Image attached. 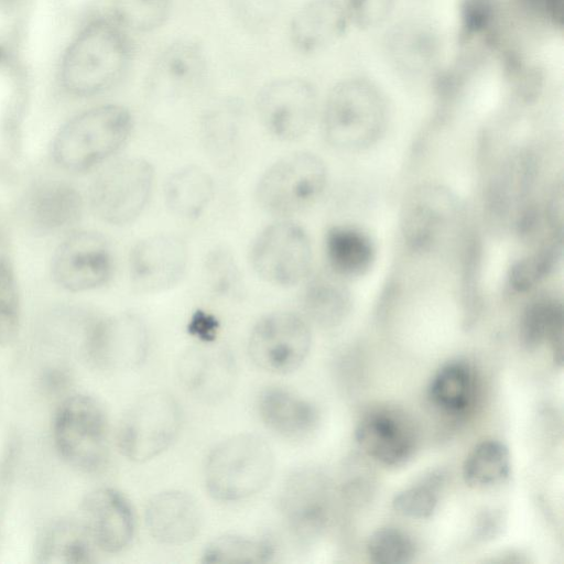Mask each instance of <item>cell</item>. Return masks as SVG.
<instances>
[{
  "mask_svg": "<svg viewBox=\"0 0 564 564\" xmlns=\"http://www.w3.org/2000/svg\"><path fill=\"white\" fill-rule=\"evenodd\" d=\"M562 250V234H555L540 241L536 249L513 263L509 283L518 292L534 289L552 271Z\"/></svg>",
  "mask_w": 564,
  "mask_h": 564,
  "instance_id": "obj_35",
  "label": "cell"
},
{
  "mask_svg": "<svg viewBox=\"0 0 564 564\" xmlns=\"http://www.w3.org/2000/svg\"><path fill=\"white\" fill-rule=\"evenodd\" d=\"M355 440L371 458L386 466L406 463L416 447V432L410 417L391 408L370 410L355 429Z\"/></svg>",
  "mask_w": 564,
  "mask_h": 564,
  "instance_id": "obj_18",
  "label": "cell"
},
{
  "mask_svg": "<svg viewBox=\"0 0 564 564\" xmlns=\"http://www.w3.org/2000/svg\"><path fill=\"white\" fill-rule=\"evenodd\" d=\"M133 128L130 110L118 104L90 107L72 117L53 141L55 162L73 172L90 170L116 153Z\"/></svg>",
  "mask_w": 564,
  "mask_h": 564,
  "instance_id": "obj_3",
  "label": "cell"
},
{
  "mask_svg": "<svg viewBox=\"0 0 564 564\" xmlns=\"http://www.w3.org/2000/svg\"><path fill=\"white\" fill-rule=\"evenodd\" d=\"M257 411L268 430L289 441L305 440L319 422L318 411L312 402L278 386L260 392Z\"/></svg>",
  "mask_w": 564,
  "mask_h": 564,
  "instance_id": "obj_23",
  "label": "cell"
},
{
  "mask_svg": "<svg viewBox=\"0 0 564 564\" xmlns=\"http://www.w3.org/2000/svg\"><path fill=\"white\" fill-rule=\"evenodd\" d=\"M510 468L508 448L498 441H484L466 457L463 478L471 488L486 489L507 479Z\"/></svg>",
  "mask_w": 564,
  "mask_h": 564,
  "instance_id": "obj_32",
  "label": "cell"
},
{
  "mask_svg": "<svg viewBox=\"0 0 564 564\" xmlns=\"http://www.w3.org/2000/svg\"><path fill=\"white\" fill-rule=\"evenodd\" d=\"M495 0H460L459 18L463 39L468 40L484 32L490 24Z\"/></svg>",
  "mask_w": 564,
  "mask_h": 564,
  "instance_id": "obj_42",
  "label": "cell"
},
{
  "mask_svg": "<svg viewBox=\"0 0 564 564\" xmlns=\"http://www.w3.org/2000/svg\"><path fill=\"white\" fill-rule=\"evenodd\" d=\"M214 195V182L202 167L187 165L172 173L165 184L167 208L184 219L197 218Z\"/></svg>",
  "mask_w": 564,
  "mask_h": 564,
  "instance_id": "obj_30",
  "label": "cell"
},
{
  "mask_svg": "<svg viewBox=\"0 0 564 564\" xmlns=\"http://www.w3.org/2000/svg\"><path fill=\"white\" fill-rule=\"evenodd\" d=\"M327 184V170L314 153L294 152L274 162L261 175L256 198L268 214L286 218L313 206Z\"/></svg>",
  "mask_w": 564,
  "mask_h": 564,
  "instance_id": "obj_5",
  "label": "cell"
},
{
  "mask_svg": "<svg viewBox=\"0 0 564 564\" xmlns=\"http://www.w3.org/2000/svg\"><path fill=\"white\" fill-rule=\"evenodd\" d=\"M243 121L239 99L226 97L212 105L200 120V139L209 159L228 166L238 155Z\"/></svg>",
  "mask_w": 564,
  "mask_h": 564,
  "instance_id": "obj_25",
  "label": "cell"
},
{
  "mask_svg": "<svg viewBox=\"0 0 564 564\" xmlns=\"http://www.w3.org/2000/svg\"><path fill=\"white\" fill-rule=\"evenodd\" d=\"M387 52L395 67L406 75H426L440 57V41L435 31L419 21H404L390 30Z\"/></svg>",
  "mask_w": 564,
  "mask_h": 564,
  "instance_id": "obj_24",
  "label": "cell"
},
{
  "mask_svg": "<svg viewBox=\"0 0 564 564\" xmlns=\"http://www.w3.org/2000/svg\"><path fill=\"white\" fill-rule=\"evenodd\" d=\"M79 520L95 546L104 552H121L133 539L132 508L115 489L99 488L89 492L82 502Z\"/></svg>",
  "mask_w": 564,
  "mask_h": 564,
  "instance_id": "obj_20",
  "label": "cell"
},
{
  "mask_svg": "<svg viewBox=\"0 0 564 564\" xmlns=\"http://www.w3.org/2000/svg\"><path fill=\"white\" fill-rule=\"evenodd\" d=\"M59 456L72 467L91 473L108 456V420L100 403L85 394H76L59 406L53 426Z\"/></svg>",
  "mask_w": 564,
  "mask_h": 564,
  "instance_id": "obj_6",
  "label": "cell"
},
{
  "mask_svg": "<svg viewBox=\"0 0 564 564\" xmlns=\"http://www.w3.org/2000/svg\"><path fill=\"white\" fill-rule=\"evenodd\" d=\"M112 270L107 240L93 231L70 234L56 249L52 263L56 283L72 292L102 286L111 278Z\"/></svg>",
  "mask_w": 564,
  "mask_h": 564,
  "instance_id": "obj_13",
  "label": "cell"
},
{
  "mask_svg": "<svg viewBox=\"0 0 564 564\" xmlns=\"http://www.w3.org/2000/svg\"><path fill=\"white\" fill-rule=\"evenodd\" d=\"M312 345L308 323L292 312H274L253 326L248 354L260 369L272 373H289L306 359Z\"/></svg>",
  "mask_w": 564,
  "mask_h": 564,
  "instance_id": "obj_11",
  "label": "cell"
},
{
  "mask_svg": "<svg viewBox=\"0 0 564 564\" xmlns=\"http://www.w3.org/2000/svg\"><path fill=\"white\" fill-rule=\"evenodd\" d=\"M188 263L186 242L172 234L147 237L134 245L129 259L131 283L139 293L171 289L185 274Z\"/></svg>",
  "mask_w": 564,
  "mask_h": 564,
  "instance_id": "obj_15",
  "label": "cell"
},
{
  "mask_svg": "<svg viewBox=\"0 0 564 564\" xmlns=\"http://www.w3.org/2000/svg\"><path fill=\"white\" fill-rule=\"evenodd\" d=\"M172 0H112L111 15L128 32L151 33L170 18Z\"/></svg>",
  "mask_w": 564,
  "mask_h": 564,
  "instance_id": "obj_36",
  "label": "cell"
},
{
  "mask_svg": "<svg viewBox=\"0 0 564 564\" xmlns=\"http://www.w3.org/2000/svg\"><path fill=\"white\" fill-rule=\"evenodd\" d=\"M348 23L339 0H310L292 15L289 39L301 54H315L339 41Z\"/></svg>",
  "mask_w": 564,
  "mask_h": 564,
  "instance_id": "obj_22",
  "label": "cell"
},
{
  "mask_svg": "<svg viewBox=\"0 0 564 564\" xmlns=\"http://www.w3.org/2000/svg\"><path fill=\"white\" fill-rule=\"evenodd\" d=\"M564 311L562 303L554 296L540 295L525 307L520 323V338L530 350L550 341L554 360H563Z\"/></svg>",
  "mask_w": 564,
  "mask_h": 564,
  "instance_id": "obj_29",
  "label": "cell"
},
{
  "mask_svg": "<svg viewBox=\"0 0 564 564\" xmlns=\"http://www.w3.org/2000/svg\"><path fill=\"white\" fill-rule=\"evenodd\" d=\"M133 53L129 32L111 14L93 15L64 45L55 68L56 84L75 98L102 95L124 77Z\"/></svg>",
  "mask_w": 564,
  "mask_h": 564,
  "instance_id": "obj_1",
  "label": "cell"
},
{
  "mask_svg": "<svg viewBox=\"0 0 564 564\" xmlns=\"http://www.w3.org/2000/svg\"><path fill=\"white\" fill-rule=\"evenodd\" d=\"M388 119L380 89L365 78H347L328 93L322 113L325 140L341 151H360L382 135Z\"/></svg>",
  "mask_w": 564,
  "mask_h": 564,
  "instance_id": "obj_2",
  "label": "cell"
},
{
  "mask_svg": "<svg viewBox=\"0 0 564 564\" xmlns=\"http://www.w3.org/2000/svg\"><path fill=\"white\" fill-rule=\"evenodd\" d=\"M458 202L444 185L425 183L406 197L401 213V232L409 248L425 252L437 247L453 229Z\"/></svg>",
  "mask_w": 564,
  "mask_h": 564,
  "instance_id": "obj_12",
  "label": "cell"
},
{
  "mask_svg": "<svg viewBox=\"0 0 564 564\" xmlns=\"http://www.w3.org/2000/svg\"><path fill=\"white\" fill-rule=\"evenodd\" d=\"M208 61L204 45L182 37L167 44L154 58L147 76L149 91L163 99L186 96L206 79Z\"/></svg>",
  "mask_w": 564,
  "mask_h": 564,
  "instance_id": "obj_16",
  "label": "cell"
},
{
  "mask_svg": "<svg viewBox=\"0 0 564 564\" xmlns=\"http://www.w3.org/2000/svg\"><path fill=\"white\" fill-rule=\"evenodd\" d=\"M349 22L360 29H372L390 14L393 0H340Z\"/></svg>",
  "mask_w": 564,
  "mask_h": 564,
  "instance_id": "obj_41",
  "label": "cell"
},
{
  "mask_svg": "<svg viewBox=\"0 0 564 564\" xmlns=\"http://www.w3.org/2000/svg\"><path fill=\"white\" fill-rule=\"evenodd\" d=\"M325 254L330 272L341 279L359 278L372 267L376 247L360 228L337 225L326 232Z\"/></svg>",
  "mask_w": 564,
  "mask_h": 564,
  "instance_id": "obj_26",
  "label": "cell"
},
{
  "mask_svg": "<svg viewBox=\"0 0 564 564\" xmlns=\"http://www.w3.org/2000/svg\"><path fill=\"white\" fill-rule=\"evenodd\" d=\"M437 505V489L430 481L408 487L398 492L392 500V507L399 514L413 519L430 518Z\"/></svg>",
  "mask_w": 564,
  "mask_h": 564,
  "instance_id": "obj_39",
  "label": "cell"
},
{
  "mask_svg": "<svg viewBox=\"0 0 564 564\" xmlns=\"http://www.w3.org/2000/svg\"><path fill=\"white\" fill-rule=\"evenodd\" d=\"M88 351L102 369L126 370L145 359L149 336L143 322L133 314L97 321L88 334Z\"/></svg>",
  "mask_w": 564,
  "mask_h": 564,
  "instance_id": "obj_17",
  "label": "cell"
},
{
  "mask_svg": "<svg viewBox=\"0 0 564 564\" xmlns=\"http://www.w3.org/2000/svg\"><path fill=\"white\" fill-rule=\"evenodd\" d=\"M177 372L185 390L204 403L223 400L237 380V365L231 351L213 344L188 348L181 356Z\"/></svg>",
  "mask_w": 564,
  "mask_h": 564,
  "instance_id": "obj_19",
  "label": "cell"
},
{
  "mask_svg": "<svg viewBox=\"0 0 564 564\" xmlns=\"http://www.w3.org/2000/svg\"><path fill=\"white\" fill-rule=\"evenodd\" d=\"M234 11L240 23L252 31L271 24L276 15V0H232Z\"/></svg>",
  "mask_w": 564,
  "mask_h": 564,
  "instance_id": "obj_43",
  "label": "cell"
},
{
  "mask_svg": "<svg viewBox=\"0 0 564 564\" xmlns=\"http://www.w3.org/2000/svg\"><path fill=\"white\" fill-rule=\"evenodd\" d=\"M256 109L265 130L282 141H294L312 128L318 109L316 87L306 78L284 76L257 93Z\"/></svg>",
  "mask_w": 564,
  "mask_h": 564,
  "instance_id": "obj_10",
  "label": "cell"
},
{
  "mask_svg": "<svg viewBox=\"0 0 564 564\" xmlns=\"http://www.w3.org/2000/svg\"><path fill=\"white\" fill-rule=\"evenodd\" d=\"M20 326V300L11 262L0 257V345L12 343Z\"/></svg>",
  "mask_w": 564,
  "mask_h": 564,
  "instance_id": "obj_38",
  "label": "cell"
},
{
  "mask_svg": "<svg viewBox=\"0 0 564 564\" xmlns=\"http://www.w3.org/2000/svg\"><path fill=\"white\" fill-rule=\"evenodd\" d=\"M154 172L143 159H123L104 170L90 188L96 215L112 225L133 221L150 199Z\"/></svg>",
  "mask_w": 564,
  "mask_h": 564,
  "instance_id": "obj_9",
  "label": "cell"
},
{
  "mask_svg": "<svg viewBox=\"0 0 564 564\" xmlns=\"http://www.w3.org/2000/svg\"><path fill=\"white\" fill-rule=\"evenodd\" d=\"M80 197L66 184L53 183L37 188L31 196L32 223L44 231H54L75 223L80 214Z\"/></svg>",
  "mask_w": 564,
  "mask_h": 564,
  "instance_id": "obj_31",
  "label": "cell"
},
{
  "mask_svg": "<svg viewBox=\"0 0 564 564\" xmlns=\"http://www.w3.org/2000/svg\"><path fill=\"white\" fill-rule=\"evenodd\" d=\"M274 471V455L264 438L238 434L216 445L207 456L204 482L219 501H239L260 492Z\"/></svg>",
  "mask_w": 564,
  "mask_h": 564,
  "instance_id": "obj_4",
  "label": "cell"
},
{
  "mask_svg": "<svg viewBox=\"0 0 564 564\" xmlns=\"http://www.w3.org/2000/svg\"><path fill=\"white\" fill-rule=\"evenodd\" d=\"M254 272L265 282L293 286L305 280L312 264V245L305 229L292 220L265 227L250 250Z\"/></svg>",
  "mask_w": 564,
  "mask_h": 564,
  "instance_id": "obj_8",
  "label": "cell"
},
{
  "mask_svg": "<svg viewBox=\"0 0 564 564\" xmlns=\"http://www.w3.org/2000/svg\"><path fill=\"white\" fill-rule=\"evenodd\" d=\"M301 306L307 319L315 325L334 328L349 314L351 296L341 278L333 272L318 273L306 282Z\"/></svg>",
  "mask_w": 564,
  "mask_h": 564,
  "instance_id": "obj_28",
  "label": "cell"
},
{
  "mask_svg": "<svg viewBox=\"0 0 564 564\" xmlns=\"http://www.w3.org/2000/svg\"><path fill=\"white\" fill-rule=\"evenodd\" d=\"M182 411L166 392L141 397L127 412L118 431L120 449L134 462L150 460L166 451L178 435Z\"/></svg>",
  "mask_w": 564,
  "mask_h": 564,
  "instance_id": "obj_7",
  "label": "cell"
},
{
  "mask_svg": "<svg viewBox=\"0 0 564 564\" xmlns=\"http://www.w3.org/2000/svg\"><path fill=\"white\" fill-rule=\"evenodd\" d=\"M524 4L544 20L562 25L563 0H523Z\"/></svg>",
  "mask_w": 564,
  "mask_h": 564,
  "instance_id": "obj_44",
  "label": "cell"
},
{
  "mask_svg": "<svg viewBox=\"0 0 564 564\" xmlns=\"http://www.w3.org/2000/svg\"><path fill=\"white\" fill-rule=\"evenodd\" d=\"M328 487L311 468L290 474L280 490L279 510L289 533L300 543L321 535L328 520Z\"/></svg>",
  "mask_w": 564,
  "mask_h": 564,
  "instance_id": "obj_14",
  "label": "cell"
},
{
  "mask_svg": "<svg viewBox=\"0 0 564 564\" xmlns=\"http://www.w3.org/2000/svg\"><path fill=\"white\" fill-rule=\"evenodd\" d=\"M95 547L80 520L59 519L41 533L35 555L42 564H86L94 561Z\"/></svg>",
  "mask_w": 564,
  "mask_h": 564,
  "instance_id": "obj_27",
  "label": "cell"
},
{
  "mask_svg": "<svg viewBox=\"0 0 564 564\" xmlns=\"http://www.w3.org/2000/svg\"><path fill=\"white\" fill-rule=\"evenodd\" d=\"M367 553L377 564H405L414 557L415 545L403 531L384 527L369 536Z\"/></svg>",
  "mask_w": 564,
  "mask_h": 564,
  "instance_id": "obj_37",
  "label": "cell"
},
{
  "mask_svg": "<svg viewBox=\"0 0 564 564\" xmlns=\"http://www.w3.org/2000/svg\"><path fill=\"white\" fill-rule=\"evenodd\" d=\"M144 522L149 534L164 545H182L198 534L202 513L196 500L180 490L163 491L148 502Z\"/></svg>",
  "mask_w": 564,
  "mask_h": 564,
  "instance_id": "obj_21",
  "label": "cell"
},
{
  "mask_svg": "<svg viewBox=\"0 0 564 564\" xmlns=\"http://www.w3.org/2000/svg\"><path fill=\"white\" fill-rule=\"evenodd\" d=\"M205 278L209 288L218 294L235 292L239 286V271L230 251L217 248L205 261Z\"/></svg>",
  "mask_w": 564,
  "mask_h": 564,
  "instance_id": "obj_40",
  "label": "cell"
},
{
  "mask_svg": "<svg viewBox=\"0 0 564 564\" xmlns=\"http://www.w3.org/2000/svg\"><path fill=\"white\" fill-rule=\"evenodd\" d=\"M275 554L274 544L263 538L225 534L210 541L202 555L204 563H268Z\"/></svg>",
  "mask_w": 564,
  "mask_h": 564,
  "instance_id": "obj_34",
  "label": "cell"
},
{
  "mask_svg": "<svg viewBox=\"0 0 564 564\" xmlns=\"http://www.w3.org/2000/svg\"><path fill=\"white\" fill-rule=\"evenodd\" d=\"M474 391L469 367L460 361L444 365L433 377L429 397L442 411L458 414L470 404Z\"/></svg>",
  "mask_w": 564,
  "mask_h": 564,
  "instance_id": "obj_33",
  "label": "cell"
}]
</instances>
